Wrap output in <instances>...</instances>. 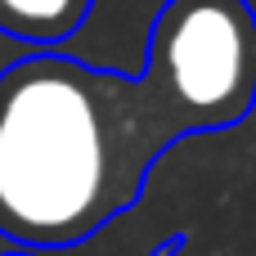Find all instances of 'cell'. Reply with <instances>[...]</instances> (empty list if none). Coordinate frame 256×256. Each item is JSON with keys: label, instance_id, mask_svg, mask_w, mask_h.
Returning a JSON list of instances; mask_svg holds the SVG:
<instances>
[{"label": "cell", "instance_id": "6da1fadb", "mask_svg": "<svg viewBox=\"0 0 256 256\" xmlns=\"http://www.w3.org/2000/svg\"><path fill=\"white\" fill-rule=\"evenodd\" d=\"M256 108V9L166 0L135 76L40 50L0 72V234L27 252L94 238L189 135Z\"/></svg>", "mask_w": 256, "mask_h": 256}, {"label": "cell", "instance_id": "7a4b0ae2", "mask_svg": "<svg viewBox=\"0 0 256 256\" xmlns=\"http://www.w3.org/2000/svg\"><path fill=\"white\" fill-rule=\"evenodd\" d=\"M94 0H0V32L27 45H58L86 18Z\"/></svg>", "mask_w": 256, "mask_h": 256}, {"label": "cell", "instance_id": "3957f363", "mask_svg": "<svg viewBox=\"0 0 256 256\" xmlns=\"http://www.w3.org/2000/svg\"><path fill=\"white\" fill-rule=\"evenodd\" d=\"M184 248H189V234H171V238H162V243H158L148 256H180Z\"/></svg>", "mask_w": 256, "mask_h": 256}, {"label": "cell", "instance_id": "277c9868", "mask_svg": "<svg viewBox=\"0 0 256 256\" xmlns=\"http://www.w3.org/2000/svg\"><path fill=\"white\" fill-rule=\"evenodd\" d=\"M4 256H36V252H27V248H14V252H4Z\"/></svg>", "mask_w": 256, "mask_h": 256}]
</instances>
